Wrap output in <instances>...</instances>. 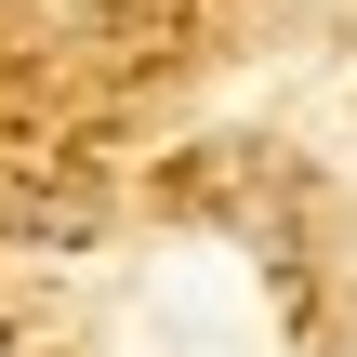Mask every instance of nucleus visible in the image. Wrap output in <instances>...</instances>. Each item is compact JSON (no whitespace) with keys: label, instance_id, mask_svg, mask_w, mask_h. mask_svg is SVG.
Segmentation results:
<instances>
[{"label":"nucleus","instance_id":"f257e3e1","mask_svg":"<svg viewBox=\"0 0 357 357\" xmlns=\"http://www.w3.org/2000/svg\"><path fill=\"white\" fill-rule=\"evenodd\" d=\"M0 357H13V344H0Z\"/></svg>","mask_w":357,"mask_h":357}]
</instances>
